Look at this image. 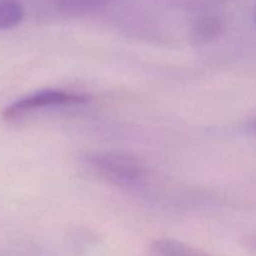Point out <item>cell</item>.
<instances>
[{"label": "cell", "instance_id": "1", "mask_svg": "<svg viewBox=\"0 0 256 256\" xmlns=\"http://www.w3.org/2000/svg\"><path fill=\"white\" fill-rule=\"evenodd\" d=\"M86 162L98 176L122 189H139L149 178L146 164L129 152H95L88 155Z\"/></svg>", "mask_w": 256, "mask_h": 256}, {"label": "cell", "instance_id": "2", "mask_svg": "<svg viewBox=\"0 0 256 256\" xmlns=\"http://www.w3.org/2000/svg\"><path fill=\"white\" fill-rule=\"evenodd\" d=\"M88 96L62 89H44L19 98L2 110V119L14 122L39 110L50 108L78 106L88 102Z\"/></svg>", "mask_w": 256, "mask_h": 256}, {"label": "cell", "instance_id": "3", "mask_svg": "<svg viewBox=\"0 0 256 256\" xmlns=\"http://www.w3.org/2000/svg\"><path fill=\"white\" fill-rule=\"evenodd\" d=\"M116 0H24L25 9L38 18H74L98 12Z\"/></svg>", "mask_w": 256, "mask_h": 256}, {"label": "cell", "instance_id": "4", "mask_svg": "<svg viewBox=\"0 0 256 256\" xmlns=\"http://www.w3.org/2000/svg\"><path fill=\"white\" fill-rule=\"evenodd\" d=\"M225 32V19L219 9L196 12L190 18L189 36L196 45H206L219 39Z\"/></svg>", "mask_w": 256, "mask_h": 256}, {"label": "cell", "instance_id": "5", "mask_svg": "<svg viewBox=\"0 0 256 256\" xmlns=\"http://www.w3.org/2000/svg\"><path fill=\"white\" fill-rule=\"evenodd\" d=\"M148 256H210L202 249L179 240L162 238L152 242Z\"/></svg>", "mask_w": 256, "mask_h": 256}, {"label": "cell", "instance_id": "6", "mask_svg": "<svg viewBox=\"0 0 256 256\" xmlns=\"http://www.w3.org/2000/svg\"><path fill=\"white\" fill-rule=\"evenodd\" d=\"M25 10L20 0H0V30L18 26L24 19Z\"/></svg>", "mask_w": 256, "mask_h": 256}, {"label": "cell", "instance_id": "7", "mask_svg": "<svg viewBox=\"0 0 256 256\" xmlns=\"http://www.w3.org/2000/svg\"><path fill=\"white\" fill-rule=\"evenodd\" d=\"M175 8L190 10L192 15L209 9H218L226 0H164Z\"/></svg>", "mask_w": 256, "mask_h": 256}, {"label": "cell", "instance_id": "8", "mask_svg": "<svg viewBox=\"0 0 256 256\" xmlns=\"http://www.w3.org/2000/svg\"><path fill=\"white\" fill-rule=\"evenodd\" d=\"M245 130H246L250 135L256 138V116L248 120L246 124H245Z\"/></svg>", "mask_w": 256, "mask_h": 256}, {"label": "cell", "instance_id": "9", "mask_svg": "<svg viewBox=\"0 0 256 256\" xmlns=\"http://www.w3.org/2000/svg\"><path fill=\"white\" fill-rule=\"evenodd\" d=\"M246 246L252 250V252L256 254V234L250 235L249 238L246 239Z\"/></svg>", "mask_w": 256, "mask_h": 256}, {"label": "cell", "instance_id": "10", "mask_svg": "<svg viewBox=\"0 0 256 256\" xmlns=\"http://www.w3.org/2000/svg\"><path fill=\"white\" fill-rule=\"evenodd\" d=\"M252 22H254V25L256 28V2H255V5H254V10H252Z\"/></svg>", "mask_w": 256, "mask_h": 256}]
</instances>
